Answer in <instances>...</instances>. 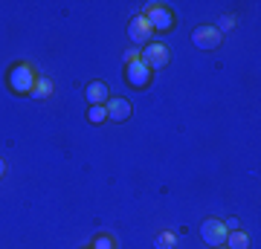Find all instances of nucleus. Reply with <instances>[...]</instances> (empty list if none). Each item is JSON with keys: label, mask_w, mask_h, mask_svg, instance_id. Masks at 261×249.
I'll use <instances>...</instances> for the list:
<instances>
[{"label": "nucleus", "mask_w": 261, "mask_h": 249, "mask_svg": "<svg viewBox=\"0 0 261 249\" xmlns=\"http://www.w3.org/2000/svg\"><path fill=\"white\" fill-rule=\"evenodd\" d=\"M6 84H9L12 93H18V96H23V93H32V87H35V73H32V67L29 64H15L9 70V75H6Z\"/></svg>", "instance_id": "1"}, {"label": "nucleus", "mask_w": 261, "mask_h": 249, "mask_svg": "<svg viewBox=\"0 0 261 249\" xmlns=\"http://www.w3.org/2000/svg\"><path fill=\"white\" fill-rule=\"evenodd\" d=\"M142 18L148 20L151 29H157V32H171L174 29V12L163 6V3H151L148 9L142 12Z\"/></svg>", "instance_id": "2"}, {"label": "nucleus", "mask_w": 261, "mask_h": 249, "mask_svg": "<svg viewBox=\"0 0 261 249\" xmlns=\"http://www.w3.org/2000/svg\"><path fill=\"white\" fill-rule=\"evenodd\" d=\"M6 174V162H3V157H0V177Z\"/></svg>", "instance_id": "18"}, {"label": "nucleus", "mask_w": 261, "mask_h": 249, "mask_svg": "<svg viewBox=\"0 0 261 249\" xmlns=\"http://www.w3.org/2000/svg\"><path fill=\"white\" fill-rule=\"evenodd\" d=\"M226 226L224 220H215V217H206L203 223H200V238H203V243H209V246H224L226 243Z\"/></svg>", "instance_id": "4"}, {"label": "nucleus", "mask_w": 261, "mask_h": 249, "mask_svg": "<svg viewBox=\"0 0 261 249\" xmlns=\"http://www.w3.org/2000/svg\"><path fill=\"white\" fill-rule=\"evenodd\" d=\"M224 226H226V232H235L238 226H241V220H238V217H229V220H226Z\"/></svg>", "instance_id": "17"}, {"label": "nucleus", "mask_w": 261, "mask_h": 249, "mask_svg": "<svg viewBox=\"0 0 261 249\" xmlns=\"http://www.w3.org/2000/svg\"><path fill=\"white\" fill-rule=\"evenodd\" d=\"M151 32L154 29L148 26V20L142 18V15H134L128 23V41H134V46L140 44H151Z\"/></svg>", "instance_id": "7"}, {"label": "nucleus", "mask_w": 261, "mask_h": 249, "mask_svg": "<svg viewBox=\"0 0 261 249\" xmlns=\"http://www.w3.org/2000/svg\"><path fill=\"white\" fill-rule=\"evenodd\" d=\"M108 119V110H105V104H90V110H87V122H93V125H99V122Z\"/></svg>", "instance_id": "13"}, {"label": "nucleus", "mask_w": 261, "mask_h": 249, "mask_svg": "<svg viewBox=\"0 0 261 249\" xmlns=\"http://www.w3.org/2000/svg\"><path fill=\"white\" fill-rule=\"evenodd\" d=\"M232 26H235V18H232V15H221V18H218V23H215V29H218L221 35H224V32H229Z\"/></svg>", "instance_id": "15"}, {"label": "nucleus", "mask_w": 261, "mask_h": 249, "mask_svg": "<svg viewBox=\"0 0 261 249\" xmlns=\"http://www.w3.org/2000/svg\"><path fill=\"white\" fill-rule=\"evenodd\" d=\"M215 249H226V246H215Z\"/></svg>", "instance_id": "19"}, {"label": "nucleus", "mask_w": 261, "mask_h": 249, "mask_svg": "<svg viewBox=\"0 0 261 249\" xmlns=\"http://www.w3.org/2000/svg\"><path fill=\"white\" fill-rule=\"evenodd\" d=\"M151 67L145 64V61H130V64H125V81L130 84V87H137V90H142V87H148L151 84Z\"/></svg>", "instance_id": "5"}, {"label": "nucleus", "mask_w": 261, "mask_h": 249, "mask_svg": "<svg viewBox=\"0 0 261 249\" xmlns=\"http://www.w3.org/2000/svg\"><path fill=\"white\" fill-rule=\"evenodd\" d=\"M53 90H56V84L49 81V78H35V87H32V93H29V96H32L35 102H44V99H49V96H53Z\"/></svg>", "instance_id": "10"}, {"label": "nucleus", "mask_w": 261, "mask_h": 249, "mask_svg": "<svg viewBox=\"0 0 261 249\" xmlns=\"http://www.w3.org/2000/svg\"><path fill=\"white\" fill-rule=\"evenodd\" d=\"M90 249H116V240H113L111 235H96Z\"/></svg>", "instance_id": "14"}, {"label": "nucleus", "mask_w": 261, "mask_h": 249, "mask_svg": "<svg viewBox=\"0 0 261 249\" xmlns=\"http://www.w3.org/2000/svg\"><path fill=\"white\" fill-rule=\"evenodd\" d=\"M142 61L151 67V73L154 70H163V67H168V61H171V52H168L166 44H160V41H151V44H145V49H142Z\"/></svg>", "instance_id": "3"}, {"label": "nucleus", "mask_w": 261, "mask_h": 249, "mask_svg": "<svg viewBox=\"0 0 261 249\" xmlns=\"http://www.w3.org/2000/svg\"><path fill=\"white\" fill-rule=\"evenodd\" d=\"M226 249H250V238H247V232L235 229L226 235Z\"/></svg>", "instance_id": "11"}, {"label": "nucleus", "mask_w": 261, "mask_h": 249, "mask_svg": "<svg viewBox=\"0 0 261 249\" xmlns=\"http://www.w3.org/2000/svg\"><path fill=\"white\" fill-rule=\"evenodd\" d=\"M105 110H108V119H113V122L130 119V102H128V99H122V96H116V99H108Z\"/></svg>", "instance_id": "8"}, {"label": "nucleus", "mask_w": 261, "mask_h": 249, "mask_svg": "<svg viewBox=\"0 0 261 249\" xmlns=\"http://www.w3.org/2000/svg\"><path fill=\"white\" fill-rule=\"evenodd\" d=\"M142 52H140V46H130L128 52H125V64H130V61H140Z\"/></svg>", "instance_id": "16"}, {"label": "nucleus", "mask_w": 261, "mask_h": 249, "mask_svg": "<svg viewBox=\"0 0 261 249\" xmlns=\"http://www.w3.org/2000/svg\"><path fill=\"white\" fill-rule=\"evenodd\" d=\"M221 41H224V35L215 26H209V23H206V26H197L195 32H192V44H195L197 49H206V52H209V49H218Z\"/></svg>", "instance_id": "6"}, {"label": "nucleus", "mask_w": 261, "mask_h": 249, "mask_svg": "<svg viewBox=\"0 0 261 249\" xmlns=\"http://www.w3.org/2000/svg\"><path fill=\"white\" fill-rule=\"evenodd\" d=\"M84 99H87V104H108V84L90 81L84 87Z\"/></svg>", "instance_id": "9"}, {"label": "nucleus", "mask_w": 261, "mask_h": 249, "mask_svg": "<svg viewBox=\"0 0 261 249\" xmlns=\"http://www.w3.org/2000/svg\"><path fill=\"white\" fill-rule=\"evenodd\" d=\"M154 249H177V235L168 232V229H163L157 238H154Z\"/></svg>", "instance_id": "12"}]
</instances>
